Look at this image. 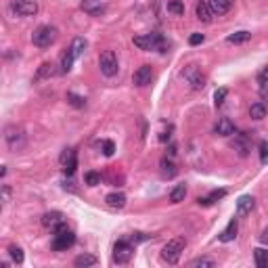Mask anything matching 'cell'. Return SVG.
Instances as JSON below:
<instances>
[{
    "mask_svg": "<svg viewBox=\"0 0 268 268\" xmlns=\"http://www.w3.org/2000/svg\"><path fill=\"white\" fill-rule=\"evenodd\" d=\"M4 143L11 151H21L25 147V132L21 126L17 124H11L4 128Z\"/></svg>",
    "mask_w": 268,
    "mask_h": 268,
    "instance_id": "5",
    "label": "cell"
},
{
    "mask_svg": "<svg viewBox=\"0 0 268 268\" xmlns=\"http://www.w3.org/2000/svg\"><path fill=\"white\" fill-rule=\"evenodd\" d=\"M168 11L172 15L180 17V15H184V2L182 0H168Z\"/></svg>",
    "mask_w": 268,
    "mask_h": 268,
    "instance_id": "31",
    "label": "cell"
},
{
    "mask_svg": "<svg viewBox=\"0 0 268 268\" xmlns=\"http://www.w3.org/2000/svg\"><path fill=\"white\" fill-rule=\"evenodd\" d=\"M191 268H214L216 262L212 258H195V260H191L189 262Z\"/></svg>",
    "mask_w": 268,
    "mask_h": 268,
    "instance_id": "30",
    "label": "cell"
},
{
    "mask_svg": "<svg viewBox=\"0 0 268 268\" xmlns=\"http://www.w3.org/2000/svg\"><path fill=\"white\" fill-rule=\"evenodd\" d=\"M214 132L218 134V136H231V134H235V124L228 118H220L214 126Z\"/></svg>",
    "mask_w": 268,
    "mask_h": 268,
    "instance_id": "16",
    "label": "cell"
},
{
    "mask_svg": "<svg viewBox=\"0 0 268 268\" xmlns=\"http://www.w3.org/2000/svg\"><path fill=\"white\" fill-rule=\"evenodd\" d=\"M237 233H239V222H237V218H233V220L226 224L224 231L220 233V237H218V239L222 241V243H231V241H233L235 237H237Z\"/></svg>",
    "mask_w": 268,
    "mask_h": 268,
    "instance_id": "15",
    "label": "cell"
},
{
    "mask_svg": "<svg viewBox=\"0 0 268 268\" xmlns=\"http://www.w3.org/2000/svg\"><path fill=\"white\" fill-rule=\"evenodd\" d=\"M74 61H75V57L72 55V50H65V53H63V57H61V72H63V74H69V72H72Z\"/></svg>",
    "mask_w": 268,
    "mask_h": 268,
    "instance_id": "27",
    "label": "cell"
},
{
    "mask_svg": "<svg viewBox=\"0 0 268 268\" xmlns=\"http://www.w3.org/2000/svg\"><path fill=\"white\" fill-rule=\"evenodd\" d=\"M82 11L88 13V15H103L107 11V2L105 0H82Z\"/></svg>",
    "mask_w": 268,
    "mask_h": 268,
    "instance_id": "12",
    "label": "cell"
},
{
    "mask_svg": "<svg viewBox=\"0 0 268 268\" xmlns=\"http://www.w3.org/2000/svg\"><path fill=\"white\" fill-rule=\"evenodd\" d=\"M105 203L111 209H122L126 206V195L124 193H109L105 197Z\"/></svg>",
    "mask_w": 268,
    "mask_h": 268,
    "instance_id": "21",
    "label": "cell"
},
{
    "mask_svg": "<svg viewBox=\"0 0 268 268\" xmlns=\"http://www.w3.org/2000/svg\"><path fill=\"white\" fill-rule=\"evenodd\" d=\"M132 42H134V46H138L140 50H159V53H165V40H164L162 34L134 36Z\"/></svg>",
    "mask_w": 268,
    "mask_h": 268,
    "instance_id": "4",
    "label": "cell"
},
{
    "mask_svg": "<svg viewBox=\"0 0 268 268\" xmlns=\"http://www.w3.org/2000/svg\"><path fill=\"white\" fill-rule=\"evenodd\" d=\"M260 241H262L264 245H268V226H266L264 231H262V235H260Z\"/></svg>",
    "mask_w": 268,
    "mask_h": 268,
    "instance_id": "43",
    "label": "cell"
},
{
    "mask_svg": "<svg viewBox=\"0 0 268 268\" xmlns=\"http://www.w3.org/2000/svg\"><path fill=\"white\" fill-rule=\"evenodd\" d=\"M0 195H2V203L6 206V203L11 201V195H13V191H11L9 184H2V189H0Z\"/></svg>",
    "mask_w": 268,
    "mask_h": 268,
    "instance_id": "38",
    "label": "cell"
},
{
    "mask_svg": "<svg viewBox=\"0 0 268 268\" xmlns=\"http://www.w3.org/2000/svg\"><path fill=\"white\" fill-rule=\"evenodd\" d=\"M184 197H187V184H176V187L170 191L172 203H180V201H184Z\"/></svg>",
    "mask_w": 268,
    "mask_h": 268,
    "instance_id": "24",
    "label": "cell"
},
{
    "mask_svg": "<svg viewBox=\"0 0 268 268\" xmlns=\"http://www.w3.org/2000/svg\"><path fill=\"white\" fill-rule=\"evenodd\" d=\"M184 247H187V239L184 237H176V239L168 241V243L162 247V260L168 262V264H178Z\"/></svg>",
    "mask_w": 268,
    "mask_h": 268,
    "instance_id": "3",
    "label": "cell"
},
{
    "mask_svg": "<svg viewBox=\"0 0 268 268\" xmlns=\"http://www.w3.org/2000/svg\"><path fill=\"white\" fill-rule=\"evenodd\" d=\"M65 222V216H63L61 212H46L42 216V226L48 228V231H55L59 224H63Z\"/></svg>",
    "mask_w": 268,
    "mask_h": 268,
    "instance_id": "13",
    "label": "cell"
},
{
    "mask_svg": "<svg viewBox=\"0 0 268 268\" xmlns=\"http://www.w3.org/2000/svg\"><path fill=\"white\" fill-rule=\"evenodd\" d=\"M55 72H53V65H50V63H44V65L38 69V75L36 78H42V75H53Z\"/></svg>",
    "mask_w": 268,
    "mask_h": 268,
    "instance_id": "39",
    "label": "cell"
},
{
    "mask_svg": "<svg viewBox=\"0 0 268 268\" xmlns=\"http://www.w3.org/2000/svg\"><path fill=\"white\" fill-rule=\"evenodd\" d=\"M222 197H226V189H216V191H212L209 195L199 197V199H197V203H199V206H212V203L220 201Z\"/></svg>",
    "mask_w": 268,
    "mask_h": 268,
    "instance_id": "19",
    "label": "cell"
},
{
    "mask_svg": "<svg viewBox=\"0 0 268 268\" xmlns=\"http://www.w3.org/2000/svg\"><path fill=\"white\" fill-rule=\"evenodd\" d=\"M132 239H134V241H147V239H149V235H143V233H134V235H132Z\"/></svg>",
    "mask_w": 268,
    "mask_h": 268,
    "instance_id": "42",
    "label": "cell"
},
{
    "mask_svg": "<svg viewBox=\"0 0 268 268\" xmlns=\"http://www.w3.org/2000/svg\"><path fill=\"white\" fill-rule=\"evenodd\" d=\"M266 113H268V107H266L264 101L252 103V107H250V118H252V119H264Z\"/></svg>",
    "mask_w": 268,
    "mask_h": 268,
    "instance_id": "23",
    "label": "cell"
},
{
    "mask_svg": "<svg viewBox=\"0 0 268 268\" xmlns=\"http://www.w3.org/2000/svg\"><path fill=\"white\" fill-rule=\"evenodd\" d=\"M226 97H228V88H220V90H216V94H214V103H216V107H220L222 103H224Z\"/></svg>",
    "mask_w": 268,
    "mask_h": 268,
    "instance_id": "34",
    "label": "cell"
},
{
    "mask_svg": "<svg viewBox=\"0 0 268 268\" xmlns=\"http://www.w3.org/2000/svg\"><path fill=\"white\" fill-rule=\"evenodd\" d=\"M134 256V247L128 243V241H118L113 245V262L116 264H128Z\"/></svg>",
    "mask_w": 268,
    "mask_h": 268,
    "instance_id": "8",
    "label": "cell"
},
{
    "mask_svg": "<svg viewBox=\"0 0 268 268\" xmlns=\"http://www.w3.org/2000/svg\"><path fill=\"white\" fill-rule=\"evenodd\" d=\"M99 264V258L92 256V253H82L74 260V266L75 268H88V266H97Z\"/></svg>",
    "mask_w": 268,
    "mask_h": 268,
    "instance_id": "22",
    "label": "cell"
},
{
    "mask_svg": "<svg viewBox=\"0 0 268 268\" xmlns=\"http://www.w3.org/2000/svg\"><path fill=\"white\" fill-rule=\"evenodd\" d=\"M264 74H266V75H268V67H266V69H264Z\"/></svg>",
    "mask_w": 268,
    "mask_h": 268,
    "instance_id": "44",
    "label": "cell"
},
{
    "mask_svg": "<svg viewBox=\"0 0 268 268\" xmlns=\"http://www.w3.org/2000/svg\"><path fill=\"white\" fill-rule=\"evenodd\" d=\"M258 90H260V94H262V97H266V94H268V75L266 74L258 78Z\"/></svg>",
    "mask_w": 268,
    "mask_h": 268,
    "instance_id": "36",
    "label": "cell"
},
{
    "mask_svg": "<svg viewBox=\"0 0 268 268\" xmlns=\"http://www.w3.org/2000/svg\"><path fill=\"white\" fill-rule=\"evenodd\" d=\"M233 149L237 151L241 157H245L247 153H250V140H247V136H245V134H237V136H235Z\"/></svg>",
    "mask_w": 268,
    "mask_h": 268,
    "instance_id": "20",
    "label": "cell"
},
{
    "mask_svg": "<svg viewBox=\"0 0 268 268\" xmlns=\"http://www.w3.org/2000/svg\"><path fill=\"white\" fill-rule=\"evenodd\" d=\"M203 40H206V36H203V34H191L189 44H191V46H197V44H201Z\"/></svg>",
    "mask_w": 268,
    "mask_h": 268,
    "instance_id": "41",
    "label": "cell"
},
{
    "mask_svg": "<svg viewBox=\"0 0 268 268\" xmlns=\"http://www.w3.org/2000/svg\"><path fill=\"white\" fill-rule=\"evenodd\" d=\"M253 260L258 268H268V250H262V247L253 250Z\"/></svg>",
    "mask_w": 268,
    "mask_h": 268,
    "instance_id": "26",
    "label": "cell"
},
{
    "mask_svg": "<svg viewBox=\"0 0 268 268\" xmlns=\"http://www.w3.org/2000/svg\"><path fill=\"white\" fill-rule=\"evenodd\" d=\"M247 40H252V34H250V31H245V30L235 31V34H231L226 38V42H231V44H241V42H247Z\"/></svg>",
    "mask_w": 268,
    "mask_h": 268,
    "instance_id": "28",
    "label": "cell"
},
{
    "mask_svg": "<svg viewBox=\"0 0 268 268\" xmlns=\"http://www.w3.org/2000/svg\"><path fill=\"white\" fill-rule=\"evenodd\" d=\"M151 80H153V69H151V65H140L136 72H134V75H132L134 86H138V88L149 86Z\"/></svg>",
    "mask_w": 268,
    "mask_h": 268,
    "instance_id": "11",
    "label": "cell"
},
{
    "mask_svg": "<svg viewBox=\"0 0 268 268\" xmlns=\"http://www.w3.org/2000/svg\"><path fill=\"white\" fill-rule=\"evenodd\" d=\"M208 4H209V9H212L214 15H226L228 11H231V6H233V0H208Z\"/></svg>",
    "mask_w": 268,
    "mask_h": 268,
    "instance_id": "17",
    "label": "cell"
},
{
    "mask_svg": "<svg viewBox=\"0 0 268 268\" xmlns=\"http://www.w3.org/2000/svg\"><path fill=\"white\" fill-rule=\"evenodd\" d=\"M184 78H187V82L191 84L193 90H201V88L206 86V75L201 74V69L197 65H189L184 69Z\"/></svg>",
    "mask_w": 268,
    "mask_h": 268,
    "instance_id": "9",
    "label": "cell"
},
{
    "mask_svg": "<svg viewBox=\"0 0 268 268\" xmlns=\"http://www.w3.org/2000/svg\"><path fill=\"white\" fill-rule=\"evenodd\" d=\"M260 162L264 165L268 164V140H262V143H260Z\"/></svg>",
    "mask_w": 268,
    "mask_h": 268,
    "instance_id": "37",
    "label": "cell"
},
{
    "mask_svg": "<svg viewBox=\"0 0 268 268\" xmlns=\"http://www.w3.org/2000/svg\"><path fill=\"white\" fill-rule=\"evenodd\" d=\"M67 101H69V105H74V107H84L86 105V101L78 97V94H74V92H67Z\"/></svg>",
    "mask_w": 268,
    "mask_h": 268,
    "instance_id": "35",
    "label": "cell"
},
{
    "mask_svg": "<svg viewBox=\"0 0 268 268\" xmlns=\"http://www.w3.org/2000/svg\"><path fill=\"white\" fill-rule=\"evenodd\" d=\"M9 256L13 258V262L15 264H23V250L17 245H11L9 247Z\"/></svg>",
    "mask_w": 268,
    "mask_h": 268,
    "instance_id": "32",
    "label": "cell"
},
{
    "mask_svg": "<svg viewBox=\"0 0 268 268\" xmlns=\"http://www.w3.org/2000/svg\"><path fill=\"white\" fill-rule=\"evenodd\" d=\"M57 36H59V30L57 28H53V25H40L31 34V42L38 48H48L57 42Z\"/></svg>",
    "mask_w": 268,
    "mask_h": 268,
    "instance_id": "1",
    "label": "cell"
},
{
    "mask_svg": "<svg viewBox=\"0 0 268 268\" xmlns=\"http://www.w3.org/2000/svg\"><path fill=\"white\" fill-rule=\"evenodd\" d=\"M103 153L107 157H111L113 153H116V145H113V140H105V143H103Z\"/></svg>",
    "mask_w": 268,
    "mask_h": 268,
    "instance_id": "40",
    "label": "cell"
},
{
    "mask_svg": "<svg viewBox=\"0 0 268 268\" xmlns=\"http://www.w3.org/2000/svg\"><path fill=\"white\" fill-rule=\"evenodd\" d=\"M99 67H101V74L107 75V78H113L118 74V55L113 50H103L99 57Z\"/></svg>",
    "mask_w": 268,
    "mask_h": 268,
    "instance_id": "6",
    "label": "cell"
},
{
    "mask_svg": "<svg viewBox=\"0 0 268 268\" xmlns=\"http://www.w3.org/2000/svg\"><path fill=\"white\" fill-rule=\"evenodd\" d=\"M53 250L55 252H67L69 247H72L75 243V235L74 231H69V226L63 222V224H59L53 231Z\"/></svg>",
    "mask_w": 268,
    "mask_h": 268,
    "instance_id": "2",
    "label": "cell"
},
{
    "mask_svg": "<svg viewBox=\"0 0 268 268\" xmlns=\"http://www.w3.org/2000/svg\"><path fill=\"white\" fill-rule=\"evenodd\" d=\"M69 50H72V55L75 57V59H80L82 55H84V50H86V40L84 38H74V42H72V46H69Z\"/></svg>",
    "mask_w": 268,
    "mask_h": 268,
    "instance_id": "25",
    "label": "cell"
},
{
    "mask_svg": "<svg viewBox=\"0 0 268 268\" xmlns=\"http://www.w3.org/2000/svg\"><path fill=\"white\" fill-rule=\"evenodd\" d=\"M195 15H197V19H199V21H203V23H212V21H214V13H212V9H209L208 2H197V6H195Z\"/></svg>",
    "mask_w": 268,
    "mask_h": 268,
    "instance_id": "18",
    "label": "cell"
},
{
    "mask_svg": "<svg viewBox=\"0 0 268 268\" xmlns=\"http://www.w3.org/2000/svg\"><path fill=\"white\" fill-rule=\"evenodd\" d=\"M59 162H61L63 172H65L67 176H72L75 172V168H78V155H75V149H72V147H69V149H63Z\"/></svg>",
    "mask_w": 268,
    "mask_h": 268,
    "instance_id": "10",
    "label": "cell"
},
{
    "mask_svg": "<svg viewBox=\"0 0 268 268\" xmlns=\"http://www.w3.org/2000/svg\"><path fill=\"white\" fill-rule=\"evenodd\" d=\"M11 13L15 17H34L38 13L36 0H11Z\"/></svg>",
    "mask_w": 268,
    "mask_h": 268,
    "instance_id": "7",
    "label": "cell"
},
{
    "mask_svg": "<svg viewBox=\"0 0 268 268\" xmlns=\"http://www.w3.org/2000/svg\"><path fill=\"white\" fill-rule=\"evenodd\" d=\"M159 165H162V170H164V174H168V176H176V164L172 162V157H164L162 162H159Z\"/></svg>",
    "mask_w": 268,
    "mask_h": 268,
    "instance_id": "29",
    "label": "cell"
},
{
    "mask_svg": "<svg viewBox=\"0 0 268 268\" xmlns=\"http://www.w3.org/2000/svg\"><path fill=\"white\" fill-rule=\"evenodd\" d=\"M253 206H256V199H253L252 195H243V197H239V201H237V216H239V218H243V216L252 214Z\"/></svg>",
    "mask_w": 268,
    "mask_h": 268,
    "instance_id": "14",
    "label": "cell"
},
{
    "mask_svg": "<svg viewBox=\"0 0 268 268\" xmlns=\"http://www.w3.org/2000/svg\"><path fill=\"white\" fill-rule=\"evenodd\" d=\"M84 182L88 184V187H99V184H101V174H99V172H86Z\"/></svg>",
    "mask_w": 268,
    "mask_h": 268,
    "instance_id": "33",
    "label": "cell"
}]
</instances>
